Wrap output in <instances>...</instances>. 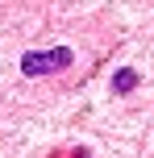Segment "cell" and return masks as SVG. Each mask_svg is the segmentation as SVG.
Returning a JSON list of instances; mask_svg holds the SVG:
<instances>
[{
    "instance_id": "6da1fadb",
    "label": "cell",
    "mask_w": 154,
    "mask_h": 158,
    "mask_svg": "<svg viewBox=\"0 0 154 158\" xmlns=\"http://www.w3.org/2000/svg\"><path fill=\"white\" fill-rule=\"evenodd\" d=\"M25 75H54L63 67H71V50H50V54H25L21 58Z\"/></svg>"
},
{
    "instance_id": "7a4b0ae2",
    "label": "cell",
    "mask_w": 154,
    "mask_h": 158,
    "mask_svg": "<svg viewBox=\"0 0 154 158\" xmlns=\"http://www.w3.org/2000/svg\"><path fill=\"white\" fill-rule=\"evenodd\" d=\"M133 87H138V71H129V67H125V71H117V75H113V92H117V96L133 92Z\"/></svg>"
}]
</instances>
